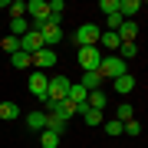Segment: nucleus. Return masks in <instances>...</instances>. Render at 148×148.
<instances>
[{
  "label": "nucleus",
  "instance_id": "nucleus-33",
  "mask_svg": "<svg viewBox=\"0 0 148 148\" xmlns=\"http://www.w3.org/2000/svg\"><path fill=\"white\" fill-rule=\"evenodd\" d=\"M3 7H7V0H0V10H3Z\"/></svg>",
  "mask_w": 148,
  "mask_h": 148
},
{
  "label": "nucleus",
  "instance_id": "nucleus-13",
  "mask_svg": "<svg viewBox=\"0 0 148 148\" xmlns=\"http://www.w3.org/2000/svg\"><path fill=\"white\" fill-rule=\"evenodd\" d=\"M66 99L73 102V106H82V102L89 99V89H82L79 82H73V86H69V92H66Z\"/></svg>",
  "mask_w": 148,
  "mask_h": 148
},
{
  "label": "nucleus",
  "instance_id": "nucleus-16",
  "mask_svg": "<svg viewBox=\"0 0 148 148\" xmlns=\"http://www.w3.org/2000/svg\"><path fill=\"white\" fill-rule=\"evenodd\" d=\"M112 82H115V92H122V95H128V92L135 89V76H132V73L119 76V79H112Z\"/></svg>",
  "mask_w": 148,
  "mask_h": 148
},
{
  "label": "nucleus",
  "instance_id": "nucleus-12",
  "mask_svg": "<svg viewBox=\"0 0 148 148\" xmlns=\"http://www.w3.org/2000/svg\"><path fill=\"white\" fill-rule=\"evenodd\" d=\"M63 13H66V3H63V0H49V16H46V23L63 27Z\"/></svg>",
  "mask_w": 148,
  "mask_h": 148
},
{
  "label": "nucleus",
  "instance_id": "nucleus-20",
  "mask_svg": "<svg viewBox=\"0 0 148 148\" xmlns=\"http://www.w3.org/2000/svg\"><path fill=\"white\" fill-rule=\"evenodd\" d=\"M46 132H53V135L63 138V135H66V122L59 119V115H46Z\"/></svg>",
  "mask_w": 148,
  "mask_h": 148
},
{
  "label": "nucleus",
  "instance_id": "nucleus-23",
  "mask_svg": "<svg viewBox=\"0 0 148 148\" xmlns=\"http://www.w3.org/2000/svg\"><path fill=\"white\" fill-rule=\"evenodd\" d=\"M59 142H63V138L53 135V132H46V128L40 132V145H43V148H59Z\"/></svg>",
  "mask_w": 148,
  "mask_h": 148
},
{
  "label": "nucleus",
  "instance_id": "nucleus-26",
  "mask_svg": "<svg viewBox=\"0 0 148 148\" xmlns=\"http://www.w3.org/2000/svg\"><path fill=\"white\" fill-rule=\"evenodd\" d=\"M135 56H138L135 43H122V46H119V59H135Z\"/></svg>",
  "mask_w": 148,
  "mask_h": 148
},
{
  "label": "nucleus",
  "instance_id": "nucleus-9",
  "mask_svg": "<svg viewBox=\"0 0 148 148\" xmlns=\"http://www.w3.org/2000/svg\"><path fill=\"white\" fill-rule=\"evenodd\" d=\"M76 115H82V122H86V125H102V122H106V119H102V112L99 109H89V106H86V102H82V106H76Z\"/></svg>",
  "mask_w": 148,
  "mask_h": 148
},
{
  "label": "nucleus",
  "instance_id": "nucleus-28",
  "mask_svg": "<svg viewBox=\"0 0 148 148\" xmlns=\"http://www.w3.org/2000/svg\"><path fill=\"white\" fill-rule=\"evenodd\" d=\"M115 119L125 125V122H132V119H135V109H132V106H119V109H115Z\"/></svg>",
  "mask_w": 148,
  "mask_h": 148
},
{
  "label": "nucleus",
  "instance_id": "nucleus-10",
  "mask_svg": "<svg viewBox=\"0 0 148 148\" xmlns=\"http://www.w3.org/2000/svg\"><path fill=\"white\" fill-rule=\"evenodd\" d=\"M33 63H36V69L43 73V69H49V66H56V49H46L43 46L36 56H33Z\"/></svg>",
  "mask_w": 148,
  "mask_h": 148
},
{
  "label": "nucleus",
  "instance_id": "nucleus-24",
  "mask_svg": "<svg viewBox=\"0 0 148 148\" xmlns=\"http://www.w3.org/2000/svg\"><path fill=\"white\" fill-rule=\"evenodd\" d=\"M0 49H7V53H20V40H16V36H0Z\"/></svg>",
  "mask_w": 148,
  "mask_h": 148
},
{
  "label": "nucleus",
  "instance_id": "nucleus-4",
  "mask_svg": "<svg viewBox=\"0 0 148 148\" xmlns=\"http://www.w3.org/2000/svg\"><path fill=\"white\" fill-rule=\"evenodd\" d=\"M99 36H102V30L95 27V23H82L79 30H76V43H79V46H99Z\"/></svg>",
  "mask_w": 148,
  "mask_h": 148
},
{
  "label": "nucleus",
  "instance_id": "nucleus-14",
  "mask_svg": "<svg viewBox=\"0 0 148 148\" xmlns=\"http://www.w3.org/2000/svg\"><path fill=\"white\" fill-rule=\"evenodd\" d=\"M102 82H106V79L99 76V69H92V73H82V82H79V86H82V89H89V92H92V89H99Z\"/></svg>",
  "mask_w": 148,
  "mask_h": 148
},
{
  "label": "nucleus",
  "instance_id": "nucleus-29",
  "mask_svg": "<svg viewBox=\"0 0 148 148\" xmlns=\"http://www.w3.org/2000/svg\"><path fill=\"white\" fill-rule=\"evenodd\" d=\"M10 63H13V69H27L33 59H30L27 53H13V56H10Z\"/></svg>",
  "mask_w": 148,
  "mask_h": 148
},
{
  "label": "nucleus",
  "instance_id": "nucleus-32",
  "mask_svg": "<svg viewBox=\"0 0 148 148\" xmlns=\"http://www.w3.org/2000/svg\"><path fill=\"white\" fill-rule=\"evenodd\" d=\"M106 23H109V30L115 33V30H119V27H122V23H125V20H122L119 13H112V16H106Z\"/></svg>",
  "mask_w": 148,
  "mask_h": 148
},
{
  "label": "nucleus",
  "instance_id": "nucleus-30",
  "mask_svg": "<svg viewBox=\"0 0 148 148\" xmlns=\"http://www.w3.org/2000/svg\"><path fill=\"white\" fill-rule=\"evenodd\" d=\"M99 10L106 13V16H112V13H119V0H102V3H99Z\"/></svg>",
  "mask_w": 148,
  "mask_h": 148
},
{
  "label": "nucleus",
  "instance_id": "nucleus-21",
  "mask_svg": "<svg viewBox=\"0 0 148 148\" xmlns=\"http://www.w3.org/2000/svg\"><path fill=\"white\" fill-rule=\"evenodd\" d=\"M16 115H20V106H16V102H0V122H13Z\"/></svg>",
  "mask_w": 148,
  "mask_h": 148
},
{
  "label": "nucleus",
  "instance_id": "nucleus-6",
  "mask_svg": "<svg viewBox=\"0 0 148 148\" xmlns=\"http://www.w3.org/2000/svg\"><path fill=\"white\" fill-rule=\"evenodd\" d=\"M40 49H43V36H40L36 30H30V33H23V36H20V53H27V56L33 59Z\"/></svg>",
  "mask_w": 148,
  "mask_h": 148
},
{
  "label": "nucleus",
  "instance_id": "nucleus-15",
  "mask_svg": "<svg viewBox=\"0 0 148 148\" xmlns=\"http://www.w3.org/2000/svg\"><path fill=\"white\" fill-rule=\"evenodd\" d=\"M99 46H102V49H112V53H115V49L122 46V40H119L112 30H102V36H99Z\"/></svg>",
  "mask_w": 148,
  "mask_h": 148
},
{
  "label": "nucleus",
  "instance_id": "nucleus-8",
  "mask_svg": "<svg viewBox=\"0 0 148 148\" xmlns=\"http://www.w3.org/2000/svg\"><path fill=\"white\" fill-rule=\"evenodd\" d=\"M46 86H49V76H46V73H40V69H36V73L30 76V82H27V89H30L33 95H36L40 102H43V99H46Z\"/></svg>",
  "mask_w": 148,
  "mask_h": 148
},
{
  "label": "nucleus",
  "instance_id": "nucleus-31",
  "mask_svg": "<svg viewBox=\"0 0 148 148\" xmlns=\"http://www.w3.org/2000/svg\"><path fill=\"white\" fill-rule=\"evenodd\" d=\"M122 132H125V135H142V125L132 119V122H125V125H122Z\"/></svg>",
  "mask_w": 148,
  "mask_h": 148
},
{
  "label": "nucleus",
  "instance_id": "nucleus-19",
  "mask_svg": "<svg viewBox=\"0 0 148 148\" xmlns=\"http://www.w3.org/2000/svg\"><path fill=\"white\" fill-rule=\"evenodd\" d=\"M30 30H33V27H30V20H27V16H20V20H10V36L20 40L23 33H30Z\"/></svg>",
  "mask_w": 148,
  "mask_h": 148
},
{
  "label": "nucleus",
  "instance_id": "nucleus-1",
  "mask_svg": "<svg viewBox=\"0 0 148 148\" xmlns=\"http://www.w3.org/2000/svg\"><path fill=\"white\" fill-rule=\"evenodd\" d=\"M128 73V63L125 59H119L115 53L112 56H102V63H99V76L102 79H119V76H125Z\"/></svg>",
  "mask_w": 148,
  "mask_h": 148
},
{
  "label": "nucleus",
  "instance_id": "nucleus-18",
  "mask_svg": "<svg viewBox=\"0 0 148 148\" xmlns=\"http://www.w3.org/2000/svg\"><path fill=\"white\" fill-rule=\"evenodd\" d=\"M27 128L43 132V128H46V112H30V115H27Z\"/></svg>",
  "mask_w": 148,
  "mask_h": 148
},
{
  "label": "nucleus",
  "instance_id": "nucleus-2",
  "mask_svg": "<svg viewBox=\"0 0 148 148\" xmlns=\"http://www.w3.org/2000/svg\"><path fill=\"white\" fill-rule=\"evenodd\" d=\"M99 63H102V49L99 46H79V66H82V73L99 69Z\"/></svg>",
  "mask_w": 148,
  "mask_h": 148
},
{
  "label": "nucleus",
  "instance_id": "nucleus-3",
  "mask_svg": "<svg viewBox=\"0 0 148 148\" xmlns=\"http://www.w3.org/2000/svg\"><path fill=\"white\" fill-rule=\"evenodd\" d=\"M27 13L33 16L30 27H33V30H40L43 23H46V16H49V3H46V0H27Z\"/></svg>",
  "mask_w": 148,
  "mask_h": 148
},
{
  "label": "nucleus",
  "instance_id": "nucleus-27",
  "mask_svg": "<svg viewBox=\"0 0 148 148\" xmlns=\"http://www.w3.org/2000/svg\"><path fill=\"white\" fill-rule=\"evenodd\" d=\"M102 128H106V135H112V138H119V135H122V122H119V119L102 122Z\"/></svg>",
  "mask_w": 148,
  "mask_h": 148
},
{
  "label": "nucleus",
  "instance_id": "nucleus-11",
  "mask_svg": "<svg viewBox=\"0 0 148 148\" xmlns=\"http://www.w3.org/2000/svg\"><path fill=\"white\" fill-rule=\"evenodd\" d=\"M115 36H119L122 43H135V36H138V23H135V20H125V23L115 30Z\"/></svg>",
  "mask_w": 148,
  "mask_h": 148
},
{
  "label": "nucleus",
  "instance_id": "nucleus-25",
  "mask_svg": "<svg viewBox=\"0 0 148 148\" xmlns=\"http://www.w3.org/2000/svg\"><path fill=\"white\" fill-rule=\"evenodd\" d=\"M20 16H27V0H13L10 3V20H20Z\"/></svg>",
  "mask_w": 148,
  "mask_h": 148
},
{
  "label": "nucleus",
  "instance_id": "nucleus-5",
  "mask_svg": "<svg viewBox=\"0 0 148 148\" xmlns=\"http://www.w3.org/2000/svg\"><path fill=\"white\" fill-rule=\"evenodd\" d=\"M69 82L66 76H53V79H49V86H46V99H53V102H63L66 99V92H69Z\"/></svg>",
  "mask_w": 148,
  "mask_h": 148
},
{
  "label": "nucleus",
  "instance_id": "nucleus-22",
  "mask_svg": "<svg viewBox=\"0 0 148 148\" xmlns=\"http://www.w3.org/2000/svg\"><path fill=\"white\" fill-rule=\"evenodd\" d=\"M86 106H89V109H106V92H102V89H92L89 92V99H86Z\"/></svg>",
  "mask_w": 148,
  "mask_h": 148
},
{
  "label": "nucleus",
  "instance_id": "nucleus-17",
  "mask_svg": "<svg viewBox=\"0 0 148 148\" xmlns=\"http://www.w3.org/2000/svg\"><path fill=\"white\" fill-rule=\"evenodd\" d=\"M138 10H142L138 0H119V16H122V20H125V16H135Z\"/></svg>",
  "mask_w": 148,
  "mask_h": 148
},
{
  "label": "nucleus",
  "instance_id": "nucleus-7",
  "mask_svg": "<svg viewBox=\"0 0 148 148\" xmlns=\"http://www.w3.org/2000/svg\"><path fill=\"white\" fill-rule=\"evenodd\" d=\"M36 33L43 36V46H46V49H53L56 43H63V27H56V23H43Z\"/></svg>",
  "mask_w": 148,
  "mask_h": 148
}]
</instances>
